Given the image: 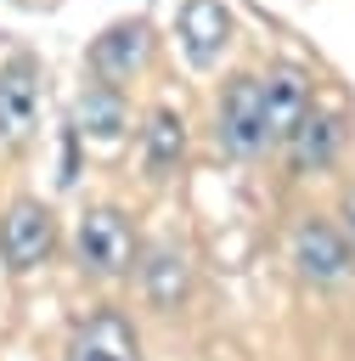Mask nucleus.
<instances>
[{"mask_svg": "<svg viewBox=\"0 0 355 361\" xmlns=\"http://www.w3.org/2000/svg\"><path fill=\"white\" fill-rule=\"evenodd\" d=\"M73 254H79L85 271L118 276L130 265V254H135V237H130V226H124L118 209H85L79 226H73Z\"/></svg>", "mask_w": 355, "mask_h": 361, "instance_id": "1", "label": "nucleus"}, {"mask_svg": "<svg viewBox=\"0 0 355 361\" xmlns=\"http://www.w3.org/2000/svg\"><path fill=\"white\" fill-rule=\"evenodd\" d=\"M220 147L231 158H254L270 147V130H265V96H259V79H237L220 102Z\"/></svg>", "mask_w": 355, "mask_h": 361, "instance_id": "2", "label": "nucleus"}, {"mask_svg": "<svg viewBox=\"0 0 355 361\" xmlns=\"http://www.w3.org/2000/svg\"><path fill=\"white\" fill-rule=\"evenodd\" d=\"M51 243H56V226H51V209L45 203L23 197V203H11L0 214V259L11 271H34L51 254Z\"/></svg>", "mask_w": 355, "mask_h": 361, "instance_id": "3", "label": "nucleus"}, {"mask_svg": "<svg viewBox=\"0 0 355 361\" xmlns=\"http://www.w3.org/2000/svg\"><path fill=\"white\" fill-rule=\"evenodd\" d=\"M62 361H141V344H135V327L118 310H90L68 333Z\"/></svg>", "mask_w": 355, "mask_h": 361, "instance_id": "4", "label": "nucleus"}, {"mask_svg": "<svg viewBox=\"0 0 355 361\" xmlns=\"http://www.w3.org/2000/svg\"><path fill=\"white\" fill-rule=\"evenodd\" d=\"M293 265H299V276L316 282V288L338 282V276L349 271V243H344V231H332L327 220L310 214V220L293 231Z\"/></svg>", "mask_w": 355, "mask_h": 361, "instance_id": "5", "label": "nucleus"}, {"mask_svg": "<svg viewBox=\"0 0 355 361\" xmlns=\"http://www.w3.org/2000/svg\"><path fill=\"white\" fill-rule=\"evenodd\" d=\"M259 96H265V130H270V141L293 135L299 118L310 113V85H304L299 68H270V73H259Z\"/></svg>", "mask_w": 355, "mask_h": 361, "instance_id": "6", "label": "nucleus"}, {"mask_svg": "<svg viewBox=\"0 0 355 361\" xmlns=\"http://www.w3.org/2000/svg\"><path fill=\"white\" fill-rule=\"evenodd\" d=\"M225 39H231V17H225L220 0H186L180 6V45L197 68H208L225 51Z\"/></svg>", "mask_w": 355, "mask_h": 361, "instance_id": "7", "label": "nucleus"}, {"mask_svg": "<svg viewBox=\"0 0 355 361\" xmlns=\"http://www.w3.org/2000/svg\"><path fill=\"white\" fill-rule=\"evenodd\" d=\"M39 118V90H34V68L11 62L0 68V141H23Z\"/></svg>", "mask_w": 355, "mask_h": 361, "instance_id": "8", "label": "nucleus"}, {"mask_svg": "<svg viewBox=\"0 0 355 361\" xmlns=\"http://www.w3.org/2000/svg\"><path fill=\"white\" fill-rule=\"evenodd\" d=\"M90 62H96L101 79H130V73L147 62V28H141V23H118V28H107V34L90 45Z\"/></svg>", "mask_w": 355, "mask_h": 361, "instance_id": "9", "label": "nucleus"}, {"mask_svg": "<svg viewBox=\"0 0 355 361\" xmlns=\"http://www.w3.org/2000/svg\"><path fill=\"white\" fill-rule=\"evenodd\" d=\"M287 141H293V169H321L338 152V118L332 113H304Z\"/></svg>", "mask_w": 355, "mask_h": 361, "instance_id": "10", "label": "nucleus"}, {"mask_svg": "<svg viewBox=\"0 0 355 361\" xmlns=\"http://www.w3.org/2000/svg\"><path fill=\"white\" fill-rule=\"evenodd\" d=\"M141 276H147L152 305L175 310V305L186 299V254H180V248H152V254H147V265H141Z\"/></svg>", "mask_w": 355, "mask_h": 361, "instance_id": "11", "label": "nucleus"}, {"mask_svg": "<svg viewBox=\"0 0 355 361\" xmlns=\"http://www.w3.org/2000/svg\"><path fill=\"white\" fill-rule=\"evenodd\" d=\"M73 124L85 135H96V141H118L124 135V102H118V90H85L79 107H73Z\"/></svg>", "mask_w": 355, "mask_h": 361, "instance_id": "12", "label": "nucleus"}, {"mask_svg": "<svg viewBox=\"0 0 355 361\" xmlns=\"http://www.w3.org/2000/svg\"><path fill=\"white\" fill-rule=\"evenodd\" d=\"M141 147H147V169H152V175H163V169L180 158V147H186L180 118H175L169 107H158V113L147 118V130H141Z\"/></svg>", "mask_w": 355, "mask_h": 361, "instance_id": "13", "label": "nucleus"}, {"mask_svg": "<svg viewBox=\"0 0 355 361\" xmlns=\"http://www.w3.org/2000/svg\"><path fill=\"white\" fill-rule=\"evenodd\" d=\"M338 220H344V237L355 243V186L344 192V203H338Z\"/></svg>", "mask_w": 355, "mask_h": 361, "instance_id": "14", "label": "nucleus"}]
</instances>
